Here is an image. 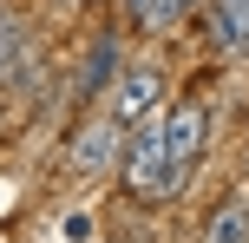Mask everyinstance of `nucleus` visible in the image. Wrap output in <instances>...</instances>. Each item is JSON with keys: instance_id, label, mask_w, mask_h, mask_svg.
Returning <instances> with one entry per match:
<instances>
[{"instance_id": "1", "label": "nucleus", "mask_w": 249, "mask_h": 243, "mask_svg": "<svg viewBox=\"0 0 249 243\" xmlns=\"http://www.w3.org/2000/svg\"><path fill=\"white\" fill-rule=\"evenodd\" d=\"M124 191L138 197V204H164V197H177L184 184H177L171 171V145H164V125H138V138L124 145Z\"/></svg>"}, {"instance_id": "2", "label": "nucleus", "mask_w": 249, "mask_h": 243, "mask_svg": "<svg viewBox=\"0 0 249 243\" xmlns=\"http://www.w3.org/2000/svg\"><path fill=\"white\" fill-rule=\"evenodd\" d=\"M164 99V66H124L112 79V99H105V112L118 118V125H144L151 112H158Z\"/></svg>"}, {"instance_id": "3", "label": "nucleus", "mask_w": 249, "mask_h": 243, "mask_svg": "<svg viewBox=\"0 0 249 243\" xmlns=\"http://www.w3.org/2000/svg\"><path fill=\"white\" fill-rule=\"evenodd\" d=\"M118 118L105 112V118H92V125H79V138L66 145V171L72 178H105V171L118 165Z\"/></svg>"}, {"instance_id": "4", "label": "nucleus", "mask_w": 249, "mask_h": 243, "mask_svg": "<svg viewBox=\"0 0 249 243\" xmlns=\"http://www.w3.org/2000/svg\"><path fill=\"white\" fill-rule=\"evenodd\" d=\"M158 125H164V145H171V171H177V184H190V171H197V158H203V138H210L203 105H177V112L158 118Z\"/></svg>"}, {"instance_id": "5", "label": "nucleus", "mask_w": 249, "mask_h": 243, "mask_svg": "<svg viewBox=\"0 0 249 243\" xmlns=\"http://www.w3.org/2000/svg\"><path fill=\"white\" fill-rule=\"evenodd\" d=\"M210 39L230 59H249V0H210Z\"/></svg>"}, {"instance_id": "6", "label": "nucleus", "mask_w": 249, "mask_h": 243, "mask_svg": "<svg viewBox=\"0 0 249 243\" xmlns=\"http://www.w3.org/2000/svg\"><path fill=\"white\" fill-rule=\"evenodd\" d=\"M13 79H26V26L0 0V86H13Z\"/></svg>"}, {"instance_id": "7", "label": "nucleus", "mask_w": 249, "mask_h": 243, "mask_svg": "<svg viewBox=\"0 0 249 243\" xmlns=\"http://www.w3.org/2000/svg\"><path fill=\"white\" fill-rule=\"evenodd\" d=\"M203 243H249V204H223V210H210Z\"/></svg>"}, {"instance_id": "8", "label": "nucleus", "mask_w": 249, "mask_h": 243, "mask_svg": "<svg viewBox=\"0 0 249 243\" xmlns=\"http://www.w3.org/2000/svg\"><path fill=\"white\" fill-rule=\"evenodd\" d=\"M124 7L138 13V26H171V20H184L197 0H124Z\"/></svg>"}, {"instance_id": "9", "label": "nucleus", "mask_w": 249, "mask_h": 243, "mask_svg": "<svg viewBox=\"0 0 249 243\" xmlns=\"http://www.w3.org/2000/svg\"><path fill=\"white\" fill-rule=\"evenodd\" d=\"M59 237H66V243H86V237H92V224H86V217H66V224H59Z\"/></svg>"}]
</instances>
